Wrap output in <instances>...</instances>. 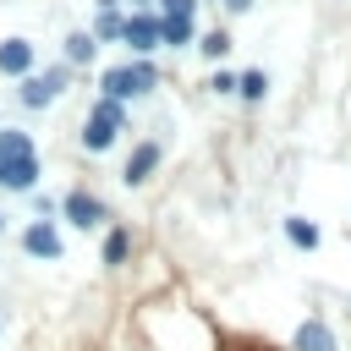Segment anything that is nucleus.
Returning <instances> with one entry per match:
<instances>
[{
    "label": "nucleus",
    "mask_w": 351,
    "mask_h": 351,
    "mask_svg": "<svg viewBox=\"0 0 351 351\" xmlns=\"http://www.w3.org/2000/svg\"><path fill=\"white\" fill-rule=\"evenodd\" d=\"M93 49H99V44H93V33H71V38H66V60H71V66H88V60H93Z\"/></svg>",
    "instance_id": "14"
},
{
    "label": "nucleus",
    "mask_w": 351,
    "mask_h": 351,
    "mask_svg": "<svg viewBox=\"0 0 351 351\" xmlns=\"http://www.w3.org/2000/svg\"><path fill=\"white\" fill-rule=\"evenodd\" d=\"M197 49H203L208 60H225V55H230V38H225V33H203V38H197Z\"/></svg>",
    "instance_id": "17"
},
{
    "label": "nucleus",
    "mask_w": 351,
    "mask_h": 351,
    "mask_svg": "<svg viewBox=\"0 0 351 351\" xmlns=\"http://www.w3.org/2000/svg\"><path fill=\"white\" fill-rule=\"evenodd\" d=\"M192 38H197V27L186 16H159V44H192Z\"/></svg>",
    "instance_id": "13"
},
{
    "label": "nucleus",
    "mask_w": 351,
    "mask_h": 351,
    "mask_svg": "<svg viewBox=\"0 0 351 351\" xmlns=\"http://www.w3.org/2000/svg\"><path fill=\"white\" fill-rule=\"evenodd\" d=\"M66 88V66H55V71H33V77H22V88H16V99H22V110H44V104H55V93Z\"/></svg>",
    "instance_id": "3"
},
{
    "label": "nucleus",
    "mask_w": 351,
    "mask_h": 351,
    "mask_svg": "<svg viewBox=\"0 0 351 351\" xmlns=\"http://www.w3.org/2000/svg\"><path fill=\"white\" fill-rule=\"evenodd\" d=\"M247 5H252V0H225V11H247Z\"/></svg>",
    "instance_id": "20"
},
{
    "label": "nucleus",
    "mask_w": 351,
    "mask_h": 351,
    "mask_svg": "<svg viewBox=\"0 0 351 351\" xmlns=\"http://www.w3.org/2000/svg\"><path fill=\"white\" fill-rule=\"evenodd\" d=\"M99 88H104V99L126 104V99H137V93H154V88H159V71H154L148 60H132V66H110Z\"/></svg>",
    "instance_id": "2"
},
{
    "label": "nucleus",
    "mask_w": 351,
    "mask_h": 351,
    "mask_svg": "<svg viewBox=\"0 0 351 351\" xmlns=\"http://www.w3.org/2000/svg\"><path fill=\"white\" fill-rule=\"evenodd\" d=\"M132 5H137V11H148V5H154V0H132Z\"/></svg>",
    "instance_id": "21"
},
{
    "label": "nucleus",
    "mask_w": 351,
    "mask_h": 351,
    "mask_svg": "<svg viewBox=\"0 0 351 351\" xmlns=\"http://www.w3.org/2000/svg\"><path fill=\"white\" fill-rule=\"evenodd\" d=\"M154 165H159V143H137L132 159H126V186H143L154 176Z\"/></svg>",
    "instance_id": "10"
},
{
    "label": "nucleus",
    "mask_w": 351,
    "mask_h": 351,
    "mask_svg": "<svg viewBox=\"0 0 351 351\" xmlns=\"http://www.w3.org/2000/svg\"><path fill=\"white\" fill-rule=\"evenodd\" d=\"M159 11H165V16H186V22H192L197 0H159Z\"/></svg>",
    "instance_id": "18"
},
{
    "label": "nucleus",
    "mask_w": 351,
    "mask_h": 351,
    "mask_svg": "<svg viewBox=\"0 0 351 351\" xmlns=\"http://www.w3.org/2000/svg\"><path fill=\"white\" fill-rule=\"evenodd\" d=\"M236 93H241V99H263V93H269V77H263V71H241V77H236Z\"/></svg>",
    "instance_id": "16"
},
{
    "label": "nucleus",
    "mask_w": 351,
    "mask_h": 351,
    "mask_svg": "<svg viewBox=\"0 0 351 351\" xmlns=\"http://www.w3.org/2000/svg\"><path fill=\"white\" fill-rule=\"evenodd\" d=\"M121 27H126L121 5H115V0H104V5H99V16H93V44H115V38H121Z\"/></svg>",
    "instance_id": "11"
},
{
    "label": "nucleus",
    "mask_w": 351,
    "mask_h": 351,
    "mask_svg": "<svg viewBox=\"0 0 351 351\" xmlns=\"http://www.w3.org/2000/svg\"><path fill=\"white\" fill-rule=\"evenodd\" d=\"M285 241L302 247V252H313V247H318V225H313L307 214H285Z\"/></svg>",
    "instance_id": "12"
},
{
    "label": "nucleus",
    "mask_w": 351,
    "mask_h": 351,
    "mask_svg": "<svg viewBox=\"0 0 351 351\" xmlns=\"http://www.w3.org/2000/svg\"><path fill=\"white\" fill-rule=\"evenodd\" d=\"M126 252H132V236H126V230H121V225H115V230H110V236H104V263H110V269H115V263H126Z\"/></svg>",
    "instance_id": "15"
},
{
    "label": "nucleus",
    "mask_w": 351,
    "mask_h": 351,
    "mask_svg": "<svg viewBox=\"0 0 351 351\" xmlns=\"http://www.w3.org/2000/svg\"><path fill=\"white\" fill-rule=\"evenodd\" d=\"M60 208H66V219H71L77 230H93V225H104V219H110V208H104L93 192H66V203H60Z\"/></svg>",
    "instance_id": "5"
},
{
    "label": "nucleus",
    "mask_w": 351,
    "mask_h": 351,
    "mask_svg": "<svg viewBox=\"0 0 351 351\" xmlns=\"http://www.w3.org/2000/svg\"><path fill=\"white\" fill-rule=\"evenodd\" d=\"M121 132H126V104H115V99L99 93V104L88 110V126H82V148L88 154H104Z\"/></svg>",
    "instance_id": "1"
},
{
    "label": "nucleus",
    "mask_w": 351,
    "mask_h": 351,
    "mask_svg": "<svg viewBox=\"0 0 351 351\" xmlns=\"http://www.w3.org/2000/svg\"><path fill=\"white\" fill-rule=\"evenodd\" d=\"M0 186H5V192H33V186H38V154L0 159Z\"/></svg>",
    "instance_id": "6"
},
{
    "label": "nucleus",
    "mask_w": 351,
    "mask_h": 351,
    "mask_svg": "<svg viewBox=\"0 0 351 351\" xmlns=\"http://www.w3.org/2000/svg\"><path fill=\"white\" fill-rule=\"evenodd\" d=\"M208 88H214V93H236V77H230V71H214V82H208Z\"/></svg>",
    "instance_id": "19"
},
{
    "label": "nucleus",
    "mask_w": 351,
    "mask_h": 351,
    "mask_svg": "<svg viewBox=\"0 0 351 351\" xmlns=\"http://www.w3.org/2000/svg\"><path fill=\"white\" fill-rule=\"evenodd\" d=\"M0 71L5 77H33V44L27 38H5L0 44Z\"/></svg>",
    "instance_id": "9"
},
{
    "label": "nucleus",
    "mask_w": 351,
    "mask_h": 351,
    "mask_svg": "<svg viewBox=\"0 0 351 351\" xmlns=\"http://www.w3.org/2000/svg\"><path fill=\"white\" fill-rule=\"evenodd\" d=\"M291 351H335V329L324 318H302L291 335Z\"/></svg>",
    "instance_id": "8"
},
{
    "label": "nucleus",
    "mask_w": 351,
    "mask_h": 351,
    "mask_svg": "<svg viewBox=\"0 0 351 351\" xmlns=\"http://www.w3.org/2000/svg\"><path fill=\"white\" fill-rule=\"evenodd\" d=\"M121 44H132L137 55H148V49L159 44V16H154V11H132L126 27H121Z\"/></svg>",
    "instance_id": "7"
},
{
    "label": "nucleus",
    "mask_w": 351,
    "mask_h": 351,
    "mask_svg": "<svg viewBox=\"0 0 351 351\" xmlns=\"http://www.w3.org/2000/svg\"><path fill=\"white\" fill-rule=\"evenodd\" d=\"M0 230H5V214H0Z\"/></svg>",
    "instance_id": "22"
},
{
    "label": "nucleus",
    "mask_w": 351,
    "mask_h": 351,
    "mask_svg": "<svg viewBox=\"0 0 351 351\" xmlns=\"http://www.w3.org/2000/svg\"><path fill=\"white\" fill-rule=\"evenodd\" d=\"M22 252H33V258H44V263H55V258L66 252V241H60V230H55V219H33V225L22 230Z\"/></svg>",
    "instance_id": "4"
}]
</instances>
